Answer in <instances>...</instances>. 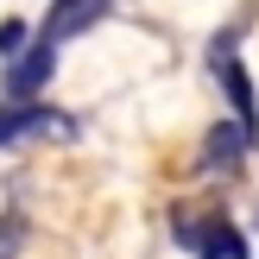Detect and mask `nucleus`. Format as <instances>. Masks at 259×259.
<instances>
[{
	"label": "nucleus",
	"mask_w": 259,
	"mask_h": 259,
	"mask_svg": "<svg viewBox=\"0 0 259 259\" xmlns=\"http://www.w3.org/2000/svg\"><path fill=\"white\" fill-rule=\"evenodd\" d=\"M108 19V0H51L45 7V25H38V38H51V45H70V38H82L89 25Z\"/></svg>",
	"instance_id": "7ed1b4c3"
},
{
	"label": "nucleus",
	"mask_w": 259,
	"mask_h": 259,
	"mask_svg": "<svg viewBox=\"0 0 259 259\" xmlns=\"http://www.w3.org/2000/svg\"><path fill=\"white\" fill-rule=\"evenodd\" d=\"M177 240H190L202 259H247V234H240L228 215H209V222H184Z\"/></svg>",
	"instance_id": "20e7f679"
},
{
	"label": "nucleus",
	"mask_w": 259,
	"mask_h": 259,
	"mask_svg": "<svg viewBox=\"0 0 259 259\" xmlns=\"http://www.w3.org/2000/svg\"><path fill=\"white\" fill-rule=\"evenodd\" d=\"M25 45V25H0V51H19Z\"/></svg>",
	"instance_id": "423d86ee"
},
{
	"label": "nucleus",
	"mask_w": 259,
	"mask_h": 259,
	"mask_svg": "<svg viewBox=\"0 0 259 259\" xmlns=\"http://www.w3.org/2000/svg\"><path fill=\"white\" fill-rule=\"evenodd\" d=\"M51 70H57V45H51V38H32V45L13 57V70H7V101H32L38 89L51 82Z\"/></svg>",
	"instance_id": "f03ea898"
},
{
	"label": "nucleus",
	"mask_w": 259,
	"mask_h": 259,
	"mask_svg": "<svg viewBox=\"0 0 259 259\" xmlns=\"http://www.w3.org/2000/svg\"><path fill=\"white\" fill-rule=\"evenodd\" d=\"M38 133H51V139H76V126H70V114H57V108H45V101H7L0 108V146H13V139H38Z\"/></svg>",
	"instance_id": "f257e3e1"
},
{
	"label": "nucleus",
	"mask_w": 259,
	"mask_h": 259,
	"mask_svg": "<svg viewBox=\"0 0 259 259\" xmlns=\"http://www.w3.org/2000/svg\"><path fill=\"white\" fill-rule=\"evenodd\" d=\"M19 240H25V222H19V215H7V222H0V259H13Z\"/></svg>",
	"instance_id": "39448f33"
}]
</instances>
